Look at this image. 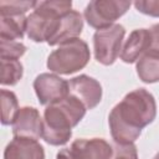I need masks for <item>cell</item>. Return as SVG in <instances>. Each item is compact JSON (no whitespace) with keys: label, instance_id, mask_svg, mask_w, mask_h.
I'll return each mask as SVG.
<instances>
[{"label":"cell","instance_id":"cell-19","mask_svg":"<svg viewBox=\"0 0 159 159\" xmlns=\"http://www.w3.org/2000/svg\"><path fill=\"white\" fill-rule=\"evenodd\" d=\"M26 52V46L19 41L0 40V58L19 60Z\"/></svg>","mask_w":159,"mask_h":159},{"label":"cell","instance_id":"cell-11","mask_svg":"<svg viewBox=\"0 0 159 159\" xmlns=\"http://www.w3.org/2000/svg\"><path fill=\"white\" fill-rule=\"evenodd\" d=\"M70 94L78 98L87 109L94 108L102 98V86L87 75H80L68 81Z\"/></svg>","mask_w":159,"mask_h":159},{"label":"cell","instance_id":"cell-9","mask_svg":"<svg viewBox=\"0 0 159 159\" xmlns=\"http://www.w3.org/2000/svg\"><path fill=\"white\" fill-rule=\"evenodd\" d=\"M82 15L76 10H70L58 17L46 42L50 46L62 45L70 40L78 39V36L82 32Z\"/></svg>","mask_w":159,"mask_h":159},{"label":"cell","instance_id":"cell-20","mask_svg":"<svg viewBox=\"0 0 159 159\" xmlns=\"http://www.w3.org/2000/svg\"><path fill=\"white\" fill-rule=\"evenodd\" d=\"M134 6L145 15L159 17V0H138L134 1Z\"/></svg>","mask_w":159,"mask_h":159},{"label":"cell","instance_id":"cell-5","mask_svg":"<svg viewBox=\"0 0 159 159\" xmlns=\"http://www.w3.org/2000/svg\"><path fill=\"white\" fill-rule=\"evenodd\" d=\"M125 30L119 24H113L109 27L97 30L93 35V47L96 60L104 65H112L120 55L122 42Z\"/></svg>","mask_w":159,"mask_h":159},{"label":"cell","instance_id":"cell-1","mask_svg":"<svg viewBox=\"0 0 159 159\" xmlns=\"http://www.w3.org/2000/svg\"><path fill=\"white\" fill-rule=\"evenodd\" d=\"M157 116V103L152 93L144 88L134 89L113 107L108 123L112 138L117 144L134 143L144 127Z\"/></svg>","mask_w":159,"mask_h":159},{"label":"cell","instance_id":"cell-23","mask_svg":"<svg viewBox=\"0 0 159 159\" xmlns=\"http://www.w3.org/2000/svg\"><path fill=\"white\" fill-rule=\"evenodd\" d=\"M153 159H159V153H158V154H155V155L153 157Z\"/></svg>","mask_w":159,"mask_h":159},{"label":"cell","instance_id":"cell-16","mask_svg":"<svg viewBox=\"0 0 159 159\" xmlns=\"http://www.w3.org/2000/svg\"><path fill=\"white\" fill-rule=\"evenodd\" d=\"M0 83L2 86L16 84L24 73V67L19 60H0Z\"/></svg>","mask_w":159,"mask_h":159},{"label":"cell","instance_id":"cell-4","mask_svg":"<svg viewBox=\"0 0 159 159\" xmlns=\"http://www.w3.org/2000/svg\"><path fill=\"white\" fill-rule=\"evenodd\" d=\"M91 57L88 45L81 39L70 40L52 51L47 58V68L55 73L71 75L88 63Z\"/></svg>","mask_w":159,"mask_h":159},{"label":"cell","instance_id":"cell-2","mask_svg":"<svg viewBox=\"0 0 159 159\" xmlns=\"http://www.w3.org/2000/svg\"><path fill=\"white\" fill-rule=\"evenodd\" d=\"M86 111L84 104L72 94L47 106L43 113L42 139L51 145L66 144L72 135V128L84 117Z\"/></svg>","mask_w":159,"mask_h":159},{"label":"cell","instance_id":"cell-15","mask_svg":"<svg viewBox=\"0 0 159 159\" xmlns=\"http://www.w3.org/2000/svg\"><path fill=\"white\" fill-rule=\"evenodd\" d=\"M26 21L25 15L0 16V40H21L26 31Z\"/></svg>","mask_w":159,"mask_h":159},{"label":"cell","instance_id":"cell-12","mask_svg":"<svg viewBox=\"0 0 159 159\" xmlns=\"http://www.w3.org/2000/svg\"><path fill=\"white\" fill-rule=\"evenodd\" d=\"M4 159H45V150L36 139L15 137L5 148Z\"/></svg>","mask_w":159,"mask_h":159},{"label":"cell","instance_id":"cell-14","mask_svg":"<svg viewBox=\"0 0 159 159\" xmlns=\"http://www.w3.org/2000/svg\"><path fill=\"white\" fill-rule=\"evenodd\" d=\"M137 73L145 83H155L159 81V52L148 50L137 61Z\"/></svg>","mask_w":159,"mask_h":159},{"label":"cell","instance_id":"cell-8","mask_svg":"<svg viewBox=\"0 0 159 159\" xmlns=\"http://www.w3.org/2000/svg\"><path fill=\"white\" fill-rule=\"evenodd\" d=\"M34 89L41 104L50 106L70 94L68 81L53 73H41L34 81Z\"/></svg>","mask_w":159,"mask_h":159},{"label":"cell","instance_id":"cell-13","mask_svg":"<svg viewBox=\"0 0 159 159\" xmlns=\"http://www.w3.org/2000/svg\"><path fill=\"white\" fill-rule=\"evenodd\" d=\"M150 45L152 37L149 29H137L132 31L122 48V61L125 63H133L138 61V58L150 48Z\"/></svg>","mask_w":159,"mask_h":159},{"label":"cell","instance_id":"cell-18","mask_svg":"<svg viewBox=\"0 0 159 159\" xmlns=\"http://www.w3.org/2000/svg\"><path fill=\"white\" fill-rule=\"evenodd\" d=\"M37 1H22V0H1L0 1V16L4 15H25L30 9H35Z\"/></svg>","mask_w":159,"mask_h":159},{"label":"cell","instance_id":"cell-7","mask_svg":"<svg viewBox=\"0 0 159 159\" xmlns=\"http://www.w3.org/2000/svg\"><path fill=\"white\" fill-rule=\"evenodd\" d=\"M113 148L102 138L77 139L70 148L61 149L56 159H112Z\"/></svg>","mask_w":159,"mask_h":159},{"label":"cell","instance_id":"cell-22","mask_svg":"<svg viewBox=\"0 0 159 159\" xmlns=\"http://www.w3.org/2000/svg\"><path fill=\"white\" fill-rule=\"evenodd\" d=\"M150 37H152V45L149 50H154L159 52V24L153 25L150 29Z\"/></svg>","mask_w":159,"mask_h":159},{"label":"cell","instance_id":"cell-3","mask_svg":"<svg viewBox=\"0 0 159 159\" xmlns=\"http://www.w3.org/2000/svg\"><path fill=\"white\" fill-rule=\"evenodd\" d=\"M72 2L68 0L40 1L34 11L27 16L26 32L30 40L35 42L47 41L56 21L61 15L70 11Z\"/></svg>","mask_w":159,"mask_h":159},{"label":"cell","instance_id":"cell-10","mask_svg":"<svg viewBox=\"0 0 159 159\" xmlns=\"http://www.w3.org/2000/svg\"><path fill=\"white\" fill-rule=\"evenodd\" d=\"M43 119L35 107H21L12 122V133L15 137L37 139L42 137Z\"/></svg>","mask_w":159,"mask_h":159},{"label":"cell","instance_id":"cell-17","mask_svg":"<svg viewBox=\"0 0 159 159\" xmlns=\"http://www.w3.org/2000/svg\"><path fill=\"white\" fill-rule=\"evenodd\" d=\"M19 109L20 108L15 93L7 89H1V123L4 125L12 124Z\"/></svg>","mask_w":159,"mask_h":159},{"label":"cell","instance_id":"cell-21","mask_svg":"<svg viewBox=\"0 0 159 159\" xmlns=\"http://www.w3.org/2000/svg\"><path fill=\"white\" fill-rule=\"evenodd\" d=\"M114 159H138L137 147L130 144H117L114 148Z\"/></svg>","mask_w":159,"mask_h":159},{"label":"cell","instance_id":"cell-6","mask_svg":"<svg viewBox=\"0 0 159 159\" xmlns=\"http://www.w3.org/2000/svg\"><path fill=\"white\" fill-rule=\"evenodd\" d=\"M130 1L124 0H93L84 9V19L88 25L102 30L113 25L130 7Z\"/></svg>","mask_w":159,"mask_h":159}]
</instances>
